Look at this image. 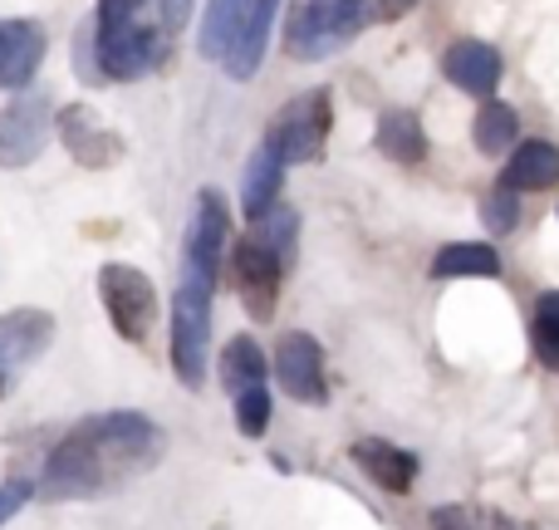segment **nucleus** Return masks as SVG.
<instances>
[{
    "label": "nucleus",
    "instance_id": "nucleus-1",
    "mask_svg": "<svg viewBox=\"0 0 559 530\" xmlns=\"http://www.w3.org/2000/svg\"><path fill=\"white\" fill-rule=\"evenodd\" d=\"M167 452V433L147 413L108 408L88 413L49 447L39 467V496L45 502H94V496L123 486L128 476L157 467Z\"/></svg>",
    "mask_w": 559,
    "mask_h": 530
},
{
    "label": "nucleus",
    "instance_id": "nucleus-2",
    "mask_svg": "<svg viewBox=\"0 0 559 530\" xmlns=\"http://www.w3.org/2000/svg\"><path fill=\"white\" fill-rule=\"evenodd\" d=\"M413 0H299L285 20V49L295 59H329L373 20H397Z\"/></svg>",
    "mask_w": 559,
    "mask_h": 530
},
{
    "label": "nucleus",
    "instance_id": "nucleus-3",
    "mask_svg": "<svg viewBox=\"0 0 559 530\" xmlns=\"http://www.w3.org/2000/svg\"><path fill=\"white\" fill-rule=\"evenodd\" d=\"M212 295L216 280L182 266V285L173 295V368L182 388L206 384V358H212Z\"/></svg>",
    "mask_w": 559,
    "mask_h": 530
},
{
    "label": "nucleus",
    "instance_id": "nucleus-4",
    "mask_svg": "<svg viewBox=\"0 0 559 530\" xmlns=\"http://www.w3.org/2000/svg\"><path fill=\"white\" fill-rule=\"evenodd\" d=\"M98 299H104V315L118 339L147 344V334H153V325H157V290L143 270L123 266V261L104 266L98 270Z\"/></svg>",
    "mask_w": 559,
    "mask_h": 530
},
{
    "label": "nucleus",
    "instance_id": "nucleus-5",
    "mask_svg": "<svg viewBox=\"0 0 559 530\" xmlns=\"http://www.w3.org/2000/svg\"><path fill=\"white\" fill-rule=\"evenodd\" d=\"M88 45H94L104 79H143L163 64V35L143 20H94Z\"/></svg>",
    "mask_w": 559,
    "mask_h": 530
},
{
    "label": "nucleus",
    "instance_id": "nucleus-6",
    "mask_svg": "<svg viewBox=\"0 0 559 530\" xmlns=\"http://www.w3.org/2000/svg\"><path fill=\"white\" fill-rule=\"evenodd\" d=\"M55 344V315L49 309H5L0 315V398L15 393V384L45 358Z\"/></svg>",
    "mask_w": 559,
    "mask_h": 530
},
{
    "label": "nucleus",
    "instance_id": "nucleus-7",
    "mask_svg": "<svg viewBox=\"0 0 559 530\" xmlns=\"http://www.w3.org/2000/svg\"><path fill=\"white\" fill-rule=\"evenodd\" d=\"M334 128V114H329V89H309V94L289 98L285 108L275 114L271 133L280 138L289 163H314L324 157V138Z\"/></svg>",
    "mask_w": 559,
    "mask_h": 530
},
{
    "label": "nucleus",
    "instance_id": "nucleus-8",
    "mask_svg": "<svg viewBox=\"0 0 559 530\" xmlns=\"http://www.w3.org/2000/svg\"><path fill=\"white\" fill-rule=\"evenodd\" d=\"M231 270H236V290H241L246 309H251V319H271L275 315V295H280V280H285V261H280V251L265 236H241V242L231 246Z\"/></svg>",
    "mask_w": 559,
    "mask_h": 530
},
{
    "label": "nucleus",
    "instance_id": "nucleus-9",
    "mask_svg": "<svg viewBox=\"0 0 559 530\" xmlns=\"http://www.w3.org/2000/svg\"><path fill=\"white\" fill-rule=\"evenodd\" d=\"M275 378L295 403H309V408H324L329 403V378H324V349H319L314 334L305 329H289L280 334L275 344Z\"/></svg>",
    "mask_w": 559,
    "mask_h": 530
},
{
    "label": "nucleus",
    "instance_id": "nucleus-10",
    "mask_svg": "<svg viewBox=\"0 0 559 530\" xmlns=\"http://www.w3.org/2000/svg\"><path fill=\"white\" fill-rule=\"evenodd\" d=\"M49 138V98L39 94H15L0 108V167H25L45 153Z\"/></svg>",
    "mask_w": 559,
    "mask_h": 530
},
{
    "label": "nucleus",
    "instance_id": "nucleus-11",
    "mask_svg": "<svg viewBox=\"0 0 559 530\" xmlns=\"http://www.w3.org/2000/svg\"><path fill=\"white\" fill-rule=\"evenodd\" d=\"M226 242H231V216H226V197L216 192V187H202V192H197L192 226H187L182 266H192V270H202V275L222 280Z\"/></svg>",
    "mask_w": 559,
    "mask_h": 530
},
{
    "label": "nucleus",
    "instance_id": "nucleus-12",
    "mask_svg": "<svg viewBox=\"0 0 559 530\" xmlns=\"http://www.w3.org/2000/svg\"><path fill=\"white\" fill-rule=\"evenodd\" d=\"M55 128H59V138H64L69 157H74L79 167H88V173H108V167L123 163V138H118L88 104H69Z\"/></svg>",
    "mask_w": 559,
    "mask_h": 530
},
{
    "label": "nucleus",
    "instance_id": "nucleus-13",
    "mask_svg": "<svg viewBox=\"0 0 559 530\" xmlns=\"http://www.w3.org/2000/svg\"><path fill=\"white\" fill-rule=\"evenodd\" d=\"M348 462L373 486H383V492H393V496H407L417 482V457L397 443H383V437H358V443L348 447Z\"/></svg>",
    "mask_w": 559,
    "mask_h": 530
},
{
    "label": "nucleus",
    "instance_id": "nucleus-14",
    "mask_svg": "<svg viewBox=\"0 0 559 530\" xmlns=\"http://www.w3.org/2000/svg\"><path fill=\"white\" fill-rule=\"evenodd\" d=\"M39 59H45V25L0 20V89H29Z\"/></svg>",
    "mask_w": 559,
    "mask_h": 530
},
{
    "label": "nucleus",
    "instance_id": "nucleus-15",
    "mask_svg": "<svg viewBox=\"0 0 559 530\" xmlns=\"http://www.w3.org/2000/svg\"><path fill=\"white\" fill-rule=\"evenodd\" d=\"M285 167H289V157H285V148H280V138L265 133L261 143H255L251 163H246V182H241V207L251 222L275 207L280 182H285Z\"/></svg>",
    "mask_w": 559,
    "mask_h": 530
},
{
    "label": "nucleus",
    "instance_id": "nucleus-16",
    "mask_svg": "<svg viewBox=\"0 0 559 530\" xmlns=\"http://www.w3.org/2000/svg\"><path fill=\"white\" fill-rule=\"evenodd\" d=\"M442 69L462 94H476V98H486L501 84V55H496L491 45H481V39H456V45L447 49Z\"/></svg>",
    "mask_w": 559,
    "mask_h": 530
},
{
    "label": "nucleus",
    "instance_id": "nucleus-17",
    "mask_svg": "<svg viewBox=\"0 0 559 530\" xmlns=\"http://www.w3.org/2000/svg\"><path fill=\"white\" fill-rule=\"evenodd\" d=\"M275 10H280V0H251V10H246V25H241V35H236L231 55L222 59V64H226V74H231V79H241V84H246V79H255V69H261L265 45H271Z\"/></svg>",
    "mask_w": 559,
    "mask_h": 530
},
{
    "label": "nucleus",
    "instance_id": "nucleus-18",
    "mask_svg": "<svg viewBox=\"0 0 559 530\" xmlns=\"http://www.w3.org/2000/svg\"><path fill=\"white\" fill-rule=\"evenodd\" d=\"M555 182H559V148L540 143V138L515 148L501 173V187H511V192H545V187H555Z\"/></svg>",
    "mask_w": 559,
    "mask_h": 530
},
{
    "label": "nucleus",
    "instance_id": "nucleus-19",
    "mask_svg": "<svg viewBox=\"0 0 559 530\" xmlns=\"http://www.w3.org/2000/svg\"><path fill=\"white\" fill-rule=\"evenodd\" d=\"M373 143H378V153L403 167H417L427 157V133H423V123H417V114H407V108H388V114L378 118Z\"/></svg>",
    "mask_w": 559,
    "mask_h": 530
},
{
    "label": "nucleus",
    "instance_id": "nucleus-20",
    "mask_svg": "<svg viewBox=\"0 0 559 530\" xmlns=\"http://www.w3.org/2000/svg\"><path fill=\"white\" fill-rule=\"evenodd\" d=\"M265 374H275V364H265V349L255 344L251 334L226 339V349H222V384H226V393H241V388L265 384Z\"/></svg>",
    "mask_w": 559,
    "mask_h": 530
},
{
    "label": "nucleus",
    "instance_id": "nucleus-21",
    "mask_svg": "<svg viewBox=\"0 0 559 530\" xmlns=\"http://www.w3.org/2000/svg\"><path fill=\"white\" fill-rule=\"evenodd\" d=\"M246 10H251V0H212L202 15V55L206 59H226L236 45V35H241L246 25Z\"/></svg>",
    "mask_w": 559,
    "mask_h": 530
},
{
    "label": "nucleus",
    "instance_id": "nucleus-22",
    "mask_svg": "<svg viewBox=\"0 0 559 530\" xmlns=\"http://www.w3.org/2000/svg\"><path fill=\"white\" fill-rule=\"evenodd\" d=\"M456 275H501V256L486 242H452L437 251L432 280H456Z\"/></svg>",
    "mask_w": 559,
    "mask_h": 530
},
{
    "label": "nucleus",
    "instance_id": "nucleus-23",
    "mask_svg": "<svg viewBox=\"0 0 559 530\" xmlns=\"http://www.w3.org/2000/svg\"><path fill=\"white\" fill-rule=\"evenodd\" d=\"M515 133H521V118H515V108L511 104H481V114H476V123H472V138H476V148L481 153H506V148L515 143Z\"/></svg>",
    "mask_w": 559,
    "mask_h": 530
},
{
    "label": "nucleus",
    "instance_id": "nucleus-24",
    "mask_svg": "<svg viewBox=\"0 0 559 530\" xmlns=\"http://www.w3.org/2000/svg\"><path fill=\"white\" fill-rule=\"evenodd\" d=\"M231 413H236V427H241V437H265V433H271V417H275L271 384H255V388H241V393H231Z\"/></svg>",
    "mask_w": 559,
    "mask_h": 530
},
{
    "label": "nucleus",
    "instance_id": "nucleus-25",
    "mask_svg": "<svg viewBox=\"0 0 559 530\" xmlns=\"http://www.w3.org/2000/svg\"><path fill=\"white\" fill-rule=\"evenodd\" d=\"M255 236H265V242L280 251V261L285 266H295V246H299V212L295 207H271L265 216H255V226H251Z\"/></svg>",
    "mask_w": 559,
    "mask_h": 530
},
{
    "label": "nucleus",
    "instance_id": "nucleus-26",
    "mask_svg": "<svg viewBox=\"0 0 559 530\" xmlns=\"http://www.w3.org/2000/svg\"><path fill=\"white\" fill-rule=\"evenodd\" d=\"M531 344L540 354L545 368H559V290L535 299V325H531Z\"/></svg>",
    "mask_w": 559,
    "mask_h": 530
},
{
    "label": "nucleus",
    "instance_id": "nucleus-27",
    "mask_svg": "<svg viewBox=\"0 0 559 530\" xmlns=\"http://www.w3.org/2000/svg\"><path fill=\"white\" fill-rule=\"evenodd\" d=\"M35 496H39V476H5V482H0V526L25 511Z\"/></svg>",
    "mask_w": 559,
    "mask_h": 530
},
{
    "label": "nucleus",
    "instance_id": "nucleus-28",
    "mask_svg": "<svg viewBox=\"0 0 559 530\" xmlns=\"http://www.w3.org/2000/svg\"><path fill=\"white\" fill-rule=\"evenodd\" d=\"M481 216H486V226H491V232H501V236L511 232L515 216H521V207H515V192H511V187H496V192L486 197Z\"/></svg>",
    "mask_w": 559,
    "mask_h": 530
},
{
    "label": "nucleus",
    "instance_id": "nucleus-29",
    "mask_svg": "<svg viewBox=\"0 0 559 530\" xmlns=\"http://www.w3.org/2000/svg\"><path fill=\"white\" fill-rule=\"evenodd\" d=\"M432 530H486L476 506H432Z\"/></svg>",
    "mask_w": 559,
    "mask_h": 530
},
{
    "label": "nucleus",
    "instance_id": "nucleus-30",
    "mask_svg": "<svg viewBox=\"0 0 559 530\" xmlns=\"http://www.w3.org/2000/svg\"><path fill=\"white\" fill-rule=\"evenodd\" d=\"M187 10H192V0H163V25L177 30L187 20Z\"/></svg>",
    "mask_w": 559,
    "mask_h": 530
},
{
    "label": "nucleus",
    "instance_id": "nucleus-31",
    "mask_svg": "<svg viewBox=\"0 0 559 530\" xmlns=\"http://www.w3.org/2000/svg\"><path fill=\"white\" fill-rule=\"evenodd\" d=\"M496 530H515V526H511V521H506V516H501V521H496Z\"/></svg>",
    "mask_w": 559,
    "mask_h": 530
}]
</instances>
